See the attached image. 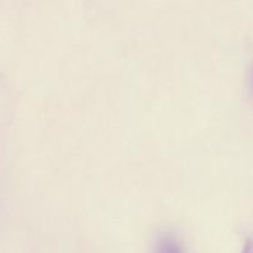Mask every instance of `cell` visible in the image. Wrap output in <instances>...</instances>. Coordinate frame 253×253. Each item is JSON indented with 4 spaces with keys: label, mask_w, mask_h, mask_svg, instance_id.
<instances>
[{
    "label": "cell",
    "mask_w": 253,
    "mask_h": 253,
    "mask_svg": "<svg viewBox=\"0 0 253 253\" xmlns=\"http://www.w3.org/2000/svg\"><path fill=\"white\" fill-rule=\"evenodd\" d=\"M155 253H184L179 241L172 235H163L158 239Z\"/></svg>",
    "instance_id": "cell-1"
},
{
    "label": "cell",
    "mask_w": 253,
    "mask_h": 253,
    "mask_svg": "<svg viewBox=\"0 0 253 253\" xmlns=\"http://www.w3.org/2000/svg\"><path fill=\"white\" fill-rule=\"evenodd\" d=\"M241 253H253V240H247Z\"/></svg>",
    "instance_id": "cell-2"
}]
</instances>
